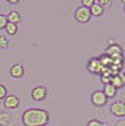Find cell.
I'll return each instance as SVG.
<instances>
[{
  "label": "cell",
  "instance_id": "17",
  "mask_svg": "<svg viewBox=\"0 0 125 126\" xmlns=\"http://www.w3.org/2000/svg\"><path fill=\"white\" fill-rule=\"evenodd\" d=\"M8 40H7V37L4 35H0V48L1 49H6V48H8Z\"/></svg>",
  "mask_w": 125,
  "mask_h": 126
},
{
  "label": "cell",
  "instance_id": "19",
  "mask_svg": "<svg viewBox=\"0 0 125 126\" xmlns=\"http://www.w3.org/2000/svg\"><path fill=\"white\" fill-rule=\"evenodd\" d=\"M8 95L7 94V88L3 84L0 83V100H4V98Z\"/></svg>",
  "mask_w": 125,
  "mask_h": 126
},
{
  "label": "cell",
  "instance_id": "2",
  "mask_svg": "<svg viewBox=\"0 0 125 126\" xmlns=\"http://www.w3.org/2000/svg\"><path fill=\"white\" fill-rule=\"evenodd\" d=\"M75 19L77 22L79 23H88L91 19V13H90V10L89 8H86V7H78V8L75 10Z\"/></svg>",
  "mask_w": 125,
  "mask_h": 126
},
{
  "label": "cell",
  "instance_id": "13",
  "mask_svg": "<svg viewBox=\"0 0 125 126\" xmlns=\"http://www.w3.org/2000/svg\"><path fill=\"white\" fill-rule=\"evenodd\" d=\"M7 20L10 23L18 24L21 22V14L18 11H10L8 13V16H7Z\"/></svg>",
  "mask_w": 125,
  "mask_h": 126
},
{
  "label": "cell",
  "instance_id": "11",
  "mask_svg": "<svg viewBox=\"0 0 125 126\" xmlns=\"http://www.w3.org/2000/svg\"><path fill=\"white\" fill-rule=\"evenodd\" d=\"M89 10H90L91 16L98 18V16H101L103 14V12H104V7H102L100 3L95 2V3H93L92 6L89 8Z\"/></svg>",
  "mask_w": 125,
  "mask_h": 126
},
{
  "label": "cell",
  "instance_id": "26",
  "mask_svg": "<svg viewBox=\"0 0 125 126\" xmlns=\"http://www.w3.org/2000/svg\"><path fill=\"white\" fill-rule=\"evenodd\" d=\"M124 13H125V6H124Z\"/></svg>",
  "mask_w": 125,
  "mask_h": 126
},
{
  "label": "cell",
  "instance_id": "10",
  "mask_svg": "<svg viewBox=\"0 0 125 126\" xmlns=\"http://www.w3.org/2000/svg\"><path fill=\"white\" fill-rule=\"evenodd\" d=\"M105 54L109 55L110 57H114V56H119V55L123 54V49L120 45L117 44H111L109 47L105 49Z\"/></svg>",
  "mask_w": 125,
  "mask_h": 126
},
{
  "label": "cell",
  "instance_id": "3",
  "mask_svg": "<svg viewBox=\"0 0 125 126\" xmlns=\"http://www.w3.org/2000/svg\"><path fill=\"white\" fill-rule=\"evenodd\" d=\"M91 103L94 106H98V108H101V106H104L105 104L108 103V98L105 96V94L103 93V91L101 90H95L92 92L91 94Z\"/></svg>",
  "mask_w": 125,
  "mask_h": 126
},
{
  "label": "cell",
  "instance_id": "20",
  "mask_svg": "<svg viewBox=\"0 0 125 126\" xmlns=\"http://www.w3.org/2000/svg\"><path fill=\"white\" fill-rule=\"evenodd\" d=\"M87 126H104V124H103L102 122H100V121L98 120H91L88 122Z\"/></svg>",
  "mask_w": 125,
  "mask_h": 126
},
{
  "label": "cell",
  "instance_id": "5",
  "mask_svg": "<svg viewBox=\"0 0 125 126\" xmlns=\"http://www.w3.org/2000/svg\"><path fill=\"white\" fill-rule=\"evenodd\" d=\"M110 111L116 117H125V102L116 101L110 105Z\"/></svg>",
  "mask_w": 125,
  "mask_h": 126
},
{
  "label": "cell",
  "instance_id": "6",
  "mask_svg": "<svg viewBox=\"0 0 125 126\" xmlns=\"http://www.w3.org/2000/svg\"><path fill=\"white\" fill-rule=\"evenodd\" d=\"M3 105L8 110H16L20 105V99L14 94H9L4 98L3 100Z\"/></svg>",
  "mask_w": 125,
  "mask_h": 126
},
{
  "label": "cell",
  "instance_id": "16",
  "mask_svg": "<svg viewBox=\"0 0 125 126\" xmlns=\"http://www.w3.org/2000/svg\"><path fill=\"white\" fill-rule=\"evenodd\" d=\"M11 120V116L8 113H0V125H7Z\"/></svg>",
  "mask_w": 125,
  "mask_h": 126
},
{
  "label": "cell",
  "instance_id": "23",
  "mask_svg": "<svg viewBox=\"0 0 125 126\" xmlns=\"http://www.w3.org/2000/svg\"><path fill=\"white\" fill-rule=\"evenodd\" d=\"M6 1L9 2V3H11V4H16V3H19L20 0H6Z\"/></svg>",
  "mask_w": 125,
  "mask_h": 126
},
{
  "label": "cell",
  "instance_id": "18",
  "mask_svg": "<svg viewBox=\"0 0 125 126\" xmlns=\"http://www.w3.org/2000/svg\"><path fill=\"white\" fill-rule=\"evenodd\" d=\"M8 24V20H7V16L4 14H0V30H3L6 25Z\"/></svg>",
  "mask_w": 125,
  "mask_h": 126
},
{
  "label": "cell",
  "instance_id": "24",
  "mask_svg": "<svg viewBox=\"0 0 125 126\" xmlns=\"http://www.w3.org/2000/svg\"><path fill=\"white\" fill-rule=\"evenodd\" d=\"M115 126H125V120H122V121H120V122H117Z\"/></svg>",
  "mask_w": 125,
  "mask_h": 126
},
{
  "label": "cell",
  "instance_id": "1",
  "mask_svg": "<svg viewBox=\"0 0 125 126\" xmlns=\"http://www.w3.org/2000/svg\"><path fill=\"white\" fill-rule=\"evenodd\" d=\"M21 120L24 126H46L49 122V113L43 109L31 108L23 112Z\"/></svg>",
  "mask_w": 125,
  "mask_h": 126
},
{
  "label": "cell",
  "instance_id": "22",
  "mask_svg": "<svg viewBox=\"0 0 125 126\" xmlns=\"http://www.w3.org/2000/svg\"><path fill=\"white\" fill-rule=\"evenodd\" d=\"M98 3H100L102 7H109L111 6L112 0H98Z\"/></svg>",
  "mask_w": 125,
  "mask_h": 126
},
{
  "label": "cell",
  "instance_id": "12",
  "mask_svg": "<svg viewBox=\"0 0 125 126\" xmlns=\"http://www.w3.org/2000/svg\"><path fill=\"white\" fill-rule=\"evenodd\" d=\"M116 92L117 89L115 88L114 86H112L111 83H108L104 84V88H103V93L105 94L108 99H113L115 95H116Z\"/></svg>",
  "mask_w": 125,
  "mask_h": 126
},
{
  "label": "cell",
  "instance_id": "8",
  "mask_svg": "<svg viewBox=\"0 0 125 126\" xmlns=\"http://www.w3.org/2000/svg\"><path fill=\"white\" fill-rule=\"evenodd\" d=\"M110 83H111L112 86H114L116 89H122L125 86V72L120 71L119 74L112 76Z\"/></svg>",
  "mask_w": 125,
  "mask_h": 126
},
{
  "label": "cell",
  "instance_id": "14",
  "mask_svg": "<svg viewBox=\"0 0 125 126\" xmlns=\"http://www.w3.org/2000/svg\"><path fill=\"white\" fill-rule=\"evenodd\" d=\"M4 30H6V32H7V34L8 35L13 36V35L16 34V32H18V25H16V24L8 22V24H7L6 28H4Z\"/></svg>",
  "mask_w": 125,
  "mask_h": 126
},
{
  "label": "cell",
  "instance_id": "25",
  "mask_svg": "<svg viewBox=\"0 0 125 126\" xmlns=\"http://www.w3.org/2000/svg\"><path fill=\"white\" fill-rule=\"evenodd\" d=\"M121 1H122V3H123L124 6H125V0H121Z\"/></svg>",
  "mask_w": 125,
  "mask_h": 126
},
{
  "label": "cell",
  "instance_id": "15",
  "mask_svg": "<svg viewBox=\"0 0 125 126\" xmlns=\"http://www.w3.org/2000/svg\"><path fill=\"white\" fill-rule=\"evenodd\" d=\"M99 62H100V64L102 65L104 68H107V67H110L112 65V59H111V57L109 56V55H107V54H104V55H102L100 58H99Z\"/></svg>",
  "mask_w": 125,
  "mask_h": 126
},
{
  "label": "cell",
  "instance_id": "4",
  "mask_svg": "<svg viewBox=\"0 0 125 126\" xmlns=\"http://www.w3.org/2000/svg\"><path fill=\"white\" fill-rule=\"evenodd\" d=\"M47 96V89L44 86H37L31 91V98L34 101H43Z\"/></svg>",
  "mask_w": 125,
  "mask_h": 126
},
{
  "label": "cell",
  "instance_id": "7",
  "mask_svg": "<svg viewBox=\"0 0 125 126\" xmlns=\"http://www.w3.org/2000/svg\"><path fill=\"white\" fill-rule=\"evenodd\" d=\"M87 68L88 70L91 72V74H94V75H98V74H102V70L101 68H103V66L100 64L99 59L98 58H91L90 60L88 62L87 64Z\"/></svg>",
  "mask_w": 125,
  "mask_h": 126
},
{
  "label": "cell",
  "instance_id": "9",
  "mask_svg": "<svg viewBox=\"0 0 125 126\" xmlns=\"http://www.w3.org/2000/svg\"><path fill=\"white\" fill-rule=\"evenodd\" d=\"M10 75L11 77L16 79H19L24 75V68H23L22 64H14L10 68Z\"/></svg>",
  "mask_w": 125,
  "mask_h": 126
},
{
  "label": "cell",
  "instance_id": "21",
  "mask_svg": "<svg viewBox=\"0 0 125 126\" xmlns=\"http://www.w3.org/2000/svg\"><path fill=\"white\" fill-rule=\"evenodd\" d=\"M93 3H95V0H81L82 7H86V8H90Z\"/></svg>",
  "mask_w": 125,
  "mask_h": 126
}]
</instances>
